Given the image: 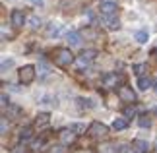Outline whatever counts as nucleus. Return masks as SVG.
Listing matches in <instances>:
<instances>
[{"label": "nucleus", "mask_w": 157, "mask_h": 153, "mask_svg": "<svg viewBox=\"0 0 157 153\" xmlns=\"http://www.w3.org/2000/svg\"><path fill=\"white\" fill-rule=\"evenodd\" d=\"M29 21H31V27H33V29H37V27L41 25V20H39L37 16H31V20H29Z\"/></svg>", "instance_id": "obj_29"}, {"label": "nucleus", "mask_w": 157, "mask_h": 153, "mask_svg": "<svg viewBox=\"0 0 157 153\" xmlns=\"http://www.w3.org/2000/svg\"><path fill=\"white\" fill-rule=\"evenodd\" d=\"M12 66H14V60L8 58V60H2V72H8Z\"/></svg>", "instance_id": "obj_27"}, {"label": "nucleus", "mask_w": 157, "mask_h": 153, "mask_svg": "<svg viewBox=\"0 0 157 153\" xmlns=\"http://www.w3.org/2000/svg\"><path fill=\"white\" fill-rule=\"evenodd\" d=\"M76 103H78V107H80V109H93L95 107V103L91 99H86V97H78Z\"/></svg>", "instance_id": "obj_17"}, {"label": "nucleus", "mask_w": 157, "mask_h": 153, "mask_svg": "<svg viewBox=\"0 0 157 153\" xmlns=\"http://www.w3.org/2000/svg\"><path fill=\"white\" fill-rule=\"evenodd\" d=\"M118 99L124 101V103H130V105H134L136 103V91L130 87V85H122V87L118 89Z\"/></svg>", "instance_id": "obj_5"}, {"label": "nucleus", "mask_w": 157, "mask_h": 153, "mask_svg": "<svg viewBox=\"0 0 157 153\" xmlns=\"http://www.w3.org/2000/svg\"><path fill=\"white\" fill-rule=\"evenodd\" d=\"M153 85V82L149 79L147 76H144V78H140L138 79V87H140V91H146V89H149Z\"/></svg>", "instance_id": "obj_19"}, {"label": "nucleus", "mask_w": 157, "mask_h": 153, "mask_svg": "<svg viewBox=\"0 0 157 153\" xmlns=\"http://www.w3.org/2000/svg\"><path fill=\"white\" fill-rule=\"evenodd\" d=\"M155 91H157V82H155Z\"/></svg>", "instance_id": "obj_34"}, {"label": "nucleus", "mask_w": 157, "mask_h": 153, "mask_svg": "<svg viewBox=\"0 0 157 153\" xmlns=\"http://www.w3.org/2000/svg\"><path fill=\"white\" fill-rule=\"evenodd\" d=\"M147 39H149V33H147V29H140V31L136 33V41L138 43H147Z\"/></svg>", "instance_id": "obj_20"}, {"label": "nucleus", "mask_w": 157, "mask_h": 153, "mask_svg": "<svg viewBox=\"0 0 157 153\" xmlns=\"http://www.w3.org/2000/svg\"><path fill=\"white\" fill-rule=\"evenodd\" d=\"M132 147H134V153H149V143L146 140H134Z\"/></svg>", "instance_id": "obj_12"}, {"label": "nucleus", "mask_w": 157, "mask_h": 153, "mask_svg": "<svg viewBox=\"0 0 157 153\" xmlns=\"http://www.w3.org/2000/svg\"><path fill=\"white\" fill-rule=\"evenodd\" d=\"M138 124L142 128H151V118L147 114H142V116H138Z\"/></svg>", "instance_id": "obj_21"}, {"label": "nucleus", "mask_w": 157, "mask_h": 153, "mask_svg": "<svg viewBox=\"0 0 157 153\" xmlns=\"http://www.w3.org/2000/svg\"><path fill=\"white\" fill-rule=\"evenodd\" d=\"M52 60H54V64H56V66H60V68H68L76 58H74V54H72L70 48L60 47V48H56V51L52 52Z\"/></svg>", "instance_id": "obj_1"}, {"label": "nucleus", "mask_w": 157, "mask_h": 153, "mask_svg": "<svg viewBox=\"0 0 157 153\" xmlns=\"http://www.w3.org/2000/svg\"><path fill=\"white\" fill-rule=\"evenodd\" d=\"M146 70H147L146 64H136V66H134V74L140 76V78H144V72H146Z\"/></svg>", "instance_id": "obj_26"}, {"label": "nucleus", "mask_w": 157, "mask_h": 153, "mask_svg": "<svg viewBox=\"0 0 157 153\" xmlns=\"http://www.w3.org/2000/svg\"><path fill=\"white\" fill-rule=\"evenodd\" d=\"M49 122H51V114L49 113H39L37 118H35V122H33V126L37 128V130H41V128L49 126Z\"/></svg>", "instance_id": "obj_9"}, {"label": "nucleus", "mask_w": 157, "mask_h": 153, "mask_svg": "<svg viewBox=\"0 0 157 153\" xmlns=\"http://www.w3.org/2000/svg\"><path fill=\"white\" fill-rule=\"evenodd\" d=\"M87 132H89V136L95 138V140H103V138L109 136V128L105 124H101V122H91Z\"/></svg>", "instance_id": "obj_3"}, {"label": "nucleus", "mask_w": 157, "mask_h": 153, "mask_svg": "<svg viewBox=\"0 0 157 153\" xmlns=\"http://www.w3.org/2000/svg\"><path fill=\"white\" fill-rule=\"evenodd\" d=\"M29 2H31L33 6H37V8H41V6H43L45 2H43V0H29Z\"/></svg>", "instance_id": "obj_32"}, {"label": "nucleus", "mask_w": 157, "mask_h": 153, "mask_svg": "<svg viewBox=\"0 0 157 153\" xmlns=\"http://www.w3.org/2000/svg\"><path fill=\"white\" fill-rule=\"evenodd\" d=\"M47 33H49V37H56V35L60 33V23H49Z\"/></svg>", "instance_id": "obj_22"}, {"label": "nucleus", "mask_w": 157, "mask_h": 153, "mask_svg": "<svg viewBox=\"0 0 157 153\" xmlns=\"http://www.w3.org/2000/svg\"><path fill=\"white\" fill-rule=\"evenodd\" d=\"M70 130L76 132V134H83L86 130H89V126H86L83 122H72V124H70Z\"/></svg>", "instance_id": "obj_18"}, {"label": "nucleus", "mask_w": 157, "mask_h": 153, "mask_svg": "<svg viewBox=\"0 0 157 153\" xmlns=\"http://www.w3.org/2000/svg\"><path fill=\"white\" fill-rule=\"evenodd\" d=\"M103 21H105L107 29H111V31H118L120 29V21L117 16H103Z\"/></svg>", "instance_id": "obj_10"}, {"label": "nucleus", "mask_w": 157, "mask_h": 153, "mask_svg": "<svg viewBox=\"0 0 157 153\" xmlns=\"http://www.w3.org/2000/svg\"><path fill=\"white\" fill-rule=\"evenodd\" d=\"M99 10L103 16H117V4L114 2H101Z\"/></svg>", "instance_id": "obj_11"}, {"label": "nucleus", "mask_w": 157, "mask_h": 153, "mask_svg": "<svg viewBox=\"0 0 157 153\" xmlns=\"http://www.w3.org/2000/svg\"><path fill=\"white\" fill-rule=\"evenodd\" d=\"M138 114V107L136 105H132V107H128V109H124V118L128 120V118H132V116H136Z\"/></svg>", "instance_id": "obj_24"}, {"label": "nucleus", "mask_w": 157, "mask_h": 153, "mask_svg": "<svg viewBox=\"0 0 157 153\" xmlns=\"http://www.w3.org/2000/svg\"><path fill=\"white\" fill-rule=\"evenodd\" d=\"M35 76H37V70H35V66L27 64V66H21L20 72H17V78H20V83L21 85H29L35 82Z\"/></svg>", "instance_id": "obj_2"}, {"label": "nucleus", "mask_w": 157, "mask_h": 153, "mask_svg": "<svg viewBox=\"0 0 157 153\" xmlns=\"http://www.w3.org/2000/svg\"><path fill=\"white\" fill-rule=\"evenodd\" d=\"M153 114H155V116H157V105H155V107H153Z\"/></svg>", "instance_id": "obj_33"}, {"label": "nucleus", "mask_w": 157, "mask_h": 153, "mask_svg": "<svg viewBox=\"0 0 157 153\" xmlns=\"http://www.w3.org/2000/svg\"><path fill=\"white\" fill-rule=\"evenodd\" d=\"M31 136H33V130H31V128H23V130H20V140H21V142H27Z\"/></svg>", "instance_id": "obj_23"}, {"label": "nucleus", "mask_w": 157, "mask_h": 153, "mask_svg": "<svg viewBox=\"0 0 157 153\" xmlns=\"http://www.w3.org/2000/svg\"><path fill=\"white\" fill-rule=\"evenodd\" d=\"M10 20H12V25L14 27H21L23 23H25V14H23L21 10H12Z\"/></svg>", "instance_id": "obj_8"}, {"label": "nucleus", "mask_w": 157, "mask_h": 153, "mask_svg": "<svg viewBox=\"0 0 157 153\" xmlns=\"http://www.w3.org/2000/svg\"><path fill=\"white\" fill-rule=\"evenodd\" d=\"M6 116H10V118H21V116H23V109L12 103V105L6 109Z\"/></svg>", "instance_id": "obj_13"}, {"label": "nucleus", "mask_w": 157, "mask_h": 153, "mask_svg": "<svg viewBox=\"0 0 157 153\" xmlns=\"http://www.w3.org/2000/svg\"><path fill=\"white\" fill-rule=\"evenodd\" d=\"M155 142H157V140H155Z\"/></svg>", "instance_id": "obj_35"}, {"label": "nucleus", "mask_w": 157, "mask_h": 153, "mask_svg": "<svg viewBox=\"0 0 157 153\" xmlns=\"http://www.w3.org/2000/svg\"><path fill=\"white\" fill-rule=\"evenodd\" d=\"M99 153H117V147L113 143H107V145H101L99 147Z\"/></svg>", "instance_id": "obj_25"}, {"label": "nucleus", "mask_w": 157, "mask_h": 153, "mask_svg": "<svg viewBox=\"0 0 157 153\" xmlns=\"http://www.w3.org/2000/svg\"><path fill=\"white\" fill-rule=\"evenodd\" d=\"M66 39H68V43H70L72 47H80V45H82V33L70 31L68 35H66Z\"/></svg>", "instance_id": "obj_14"}, {"label": "nucleus", "mask_w": 157, "mask_h": 153, "mask_svg": "<svg viewBox=\"0 0 157 153\" xmlns=\"http://www.w3.org/2000/svg\"><path fill=\"white\" fill-rule=\"evenodd\" d=\"M124 82V78H122V74H117V72H113V74H107L105 78H103V85L107 89H113V87H122V83Z\"/></svg>", "instance_id": "obj_4"}, {"label": "nucleus", "mask_w": 157, "mask_h": 153, "mask_svg": "<svg viewBox=\"0 0 157 153\" xmlns=\"http://www.w3.org/2000/svg\"><path fill=\"white\" fill-rule=\"evenodd\" d=\"M126 128H128V120H126V118H114V122H113V130L120 132V130H126Z\"/></svg>", "instance_id": "obj_16"}, {"label": "nucleus", "mask_w": 157, "mask_h": 153, "mask_svg": "<svg viewBox=\"0 0 157 153\" xmlns=\"http://www.w3.org/2000/svg\"><path fill=\"white\" fill-rule=\"evenodd\" d=\"M95 56H97V52L89 48V51H83L80 56L76 58V62H78V66L83 70V66H89V62H91V60H95Z\"/></svg>", "instance_id": "obj_6"}, {"label": "nucleus", "mask_w": 157, "mask_h": 153, "mask_svg": "<svg viewBox=\"0 0 157 153\" xmlns=\"http://www.w3.org/2000/svg\"><path fill=\"white\" fill-rule=\"evenodd\" d=\"M60 143L62 145H72L76 142V132H72L70 128H66V130H60Z\"/></svg>", "instance_id": "obj_7"}, {"label": "nucleus", "mask_w": 157, "mask_h": 153, "mask_svg": "<svg viewBox=\"0 0 157 153\" xmlns=\"http://www.w3.org/2000/svg\"><path fill=\"white\" fill-rule=\"evenodd\" d=\"M0 132L2 134L8 132V120H6V116H2V120H0Z\"/></svg>", "instance_id": "obj_28"}, {"label": "nucleus", "mask_w": 157, "mask_h": 153, "mask_svg": "<svg viewBox=\"0 0 157 153\" xmlns=\"http://www.w3.org/2000/svg\"><path fill=\"white\" fill-rule=\"evenodd\" d=\"M82 37H86V39H99V31H97V29H93V27H86V29H83V31H82Z\"/></svg>", "instance_id": "obj_15"}, {"label": "nucleus", "mask_w": 157, "mask_h": 153, "mask_svg": "<svg viewBox=\"0 0 157 153\" xmlns=\"http://www.w3.org/2000/svg\"><path fill=\"white\" fill-rule=\"evenodd\" d=\"M14 153H27V147H25V145H16Z\"/></svg>", "instance_id": "obj_30"}, {"label": "nucleus", "mask_w": 157, "mask_h": 153, "mask_svg": "<svg viewBox=\"0 0 157 153\" xmlns=\"http://www.w3.org/2000/svg\"><path fill=\"white\" fill-rule=\"evenodd\" d=\"M0 99H2V109L10 107V105H8V95H6V93H2V97H0Z\"/></svg>", "instance_id": "obj_31"}]
</instances>
